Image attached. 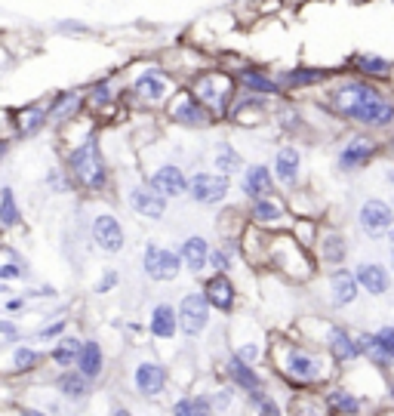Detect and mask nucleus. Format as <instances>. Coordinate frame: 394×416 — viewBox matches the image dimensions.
Instances as JSON below:
<instances>
[{
	"mask_svg": "<svg viewBox=\"0 0 394 416\" xmlns=\"http://www.w3.org/2000/svg\"><path fill=\"white\" fill-rule=\"evenodd\" d=\"M333 102L345 118H354L357 124H363V127L394 124V105L379 90H372L370 83H361V81L345 83V87L336 90Z\"/></svg>",
	"mask_w": 394,
	"mask_h": 416,
	"instance_id": "1",
	"label": "nucleus"
},
{
	"mask_svg": "<svg viewBox=\"0 0 394 416\" xmlns=\"http://www.w3.org/2000/svg\"><path fill=\"white\" fill-rule=\"evenodd\" d=\"M277 370L290 379L293 385H318L329 376V361L318 351H308L299 342H277L274 349Z\"/></svg>",
	"mask_w": 394,
	"mask_h": 416,
	"instance_id": "2",
	"label": "nucleus"
},
{
	"mask_svg": "<svg viewBox=\"0 0 394 416\" xmlns=\"http://www.w3.org/2000/svg\"><path fill=\"white\" fill-rule=\"evenodd\" d=\"M71 176L90 191L105 189V179H108V170H105V157L102 148H99V139L90 136L81 145L71 152Z\"/></svg>",
	"mask_w": 394,
	"mask_h": 416,
	"instance_id": "3",
	"label": "nucleus"
},
{
	"mask_svg": "<svg viewBox=\"0 0 394 416\" xmlns=\"http://www.w3.org/2000/svg\"><path fill=\"white\" fill-rule=\"evenodd\" d=\"M231 96H234V81L228 74H222V71L200 74L195 81V99L210 114H228Z\"/></svg>",
	"mask_w": 394,
	"mask_h": 416,
	"instance_id": "4",
	"label": "nucleus"
},
{
	"mask_svg": "<svg viewBox=\"0 0 394 416\" xmlns=\"http://www.w3.org/2000/svg\"><path fill=\"white\" fill-rule=\"evenodd\" d=\"M210 299L206 293H188V296L179 303V327L188 339H197L206 327H210Z\"/></svg>",
	"mask_w": 394,
	"mask_h": 416,
	"instance_id": "5",
	"label": "nucleus"
},
{
	"mask_svg": "<svg viewBox=\"0 0 394 416\" xmlns=\"http://www.w3.org/2000/svg\"><path fill=\"white\" fill-rule=\"evenodd\" d=\"M142 265H145V275L151 281H176L179 269H182V253H173V250L161 247V243H148L145 253H142Z\"/></svg>",
	"mask_w": 394,
	"mask_h": 416,
	"instance_id": "6",
	"label": "nucleus"
},
{
	"mask_svg": "<svg viewBox=\"0 0 394 416\" xmlns=\"http://www.w3.org/2000/svg\"><path fill=\"white\" fill-rule=\"evenodd\" d=\"M167 383H170V373L161 361L142 358V361L133 367V385H136V392H139L142 398H157V394H163Z\"/></svg>",
	"mask_w": 394,
	"mask_h": 416,
	"instance_id": "7",
	"label": "nucleus"
},
{
	"mask_svg": "<svg viewBox=\"0 0 394 416\" xmlns=\"http://www.w3.org/2000/svg\"><path fill=\"white\" fill-rule=\"evenodd\" d=\"M228 189H231V182H228L225 173H197L191 176L188 195L195 204H222Z\"/></svg>",
	"mask_w": 394,
	"mask_h": 416,
	"instance_id": "8",
	"label": "nucleus"
},
{
	"mask_svg": "<svg viewBox=\"0 0 394 416\" xmlns=\"http://www.w3.org/2000/svg\"><path fill=\"white\" fill-rule=\"evenodd\" d=\"M357 222H361V228L370 234V238H376V234L382 232H391L394 228V210L385 200H363L361 204V213H357Z\"/></svg>",
	"mask_w": 394,
	"mask_h": 416,
	"instance_id": "9",
	"label": "nucleus"
},
{
	"mask_svg": "<svg viewBox=\"0 0 394 416\" xmlns=\"http://www.w3.org/2000/svg\"><path fill=\"white\" fill-rule=\"evenodd\" d=\"M92 241H96V247L102 250V253H120L124 250V228H120V222L111 216V213H99L96 219H92Z\"/></svg>",
	"mask_w": 394,
	"mask_h": 416,
	"instance_id": "10",
	"label": "nucleus"
},
{
	"mask_svg": "<svg viewBox=\"0 0 394 416\" xmlns=\"http://www.w3.org/2000/svg\"><path fill=\"white\" fill-rule=\"evenodd\" d=\"M148 185L163 198H182L185 191L191 189V179H185V173L176 167V163H163V167H157L151 173Z\"/></svg>",
	"mask_w": 394,
	"mask_h": 416,
	"instance_id": "11",
	"label": "nucleus"
},
{
	"mask_svg": "<svg viewBox=\"0 0 394 416\" xmlns=\"http://www.w3.org/2000/svg\"><path fill=\"white\" fill-rule=\"evenodd\" d=\"M53 389L59 392L65 401H71V404H81V401H87V398H90V392H92V379H87L77 367H71V370H62L59 376H56Z\"/></svg>",
	"mask_w": 394,
	"mask_h": 416,
	"instance_id": "12",
	"label": "nucleus"
},
{
	"mask_svg": "<svg viewBox=\"0 0 394 416\" xmlns=\"http://www.w3.org/2000/svg\"><path fill=\"white\" fill-rule=\"evenodd\" d=\"M327 349L333 355L336 364H351L361 358V346H357V336H351L345 327H329L327 330Z\"/></svg>",
	"mask_w": 394,
	"mask_h": 416,
	"instance_id": "13",
	"label": "nucleus"
},
{
	"mask_svg": "<svg viewBox=\"0 0 394 416\" xmlns=\"http://www.w3.org/2000/svg\"><path fill=\"white\" fill-rule=\"evenodd\" d=\"M225 373H228V379H231V385H238V389H240L243 394H249V392L262 389V376L256 373L253 364L243 361L238 351H234V355H228V361H225Z\"/></svg>",
	"mask_w": 394,
	"mask_h": 416,
	"instance_id": "14",
	"label": "nucleus"
},
{
	"mask_svg": "<svg viewBox=\"0 0 394 416\" xmlns=\"http://www.w3.org/2000/svg\"><path fill=\"white\" fill-rule=\"evenodd\" d=\"M179 330H182L179 327V308H173L170 303H157L148 314V333L154 339H173Z\"/></svg>",
	"mask_w": 394,
	"mask_h": 416,
	"instance_id": "15",
	"label": "nucleus"
},
{
	"mask_svg": "<svg viewBox=\"0 0 394 416\" xmlns=\"http://www.w3.org/2000/svg\"><path fill=\"white\" fill-rule=\"evenodd\" d=\"M170 118L179 120V124H185V127H206L210 124V111H206L195 96H188V93H182V96L170 105Z\"/></svg>",
	"mask_w": 394,
	"mask_h": 416,
	"instance_id": "16",
	"label": "nucleus"
},
{
	"mask_svg": "<svg viewBox=\"0 0 394 416\" xmlns=\"http://www.w3.org/2000/svg\"><path fill=\"white\" fill-rule=\"evenodd\" d=\"M130 204H133V210L145 219H161L163 213H167V198L157 195L151 185H136L130 191Z\"/></svg>",
	"mask_w": 394,
	"mask_h": 416,
	"instance_id": "17",
	"label": "nucleus"
},
{
	"mask_svg": "<svg viewBox=\"0 0 394 416\" xmlns=\"http://www.w3.org/2000/svg\"><path fill=\"white\" fill-rule=\"evenodd\" d=\"M329 293H333V305L336 308H345L357 299V293H361V284H357V275L348 269H336L333 275H329Z\"/></svg>",
	"mask_w": 394,
	"mask_h": 416,
	"instance_id": "18",
	"label": "nucleus"
},
{
	"mask_svg": "<svg viewBox=\"0 0 394 416\" xmlns=\"http://www.w3.org/2000/svg\"><path fill=\"white\" fill-rule=\"evenodd\" d=\"M243 195L249 200H265L274 195V176H271L268 167H262V163H256V167L247 170V176H243Z\"/></svg>",
	"mask_w": 394,
	"mask_h": 416,
	"instance_id": "19",
	"label": "nucleus"
},
{
	"mask_svg": "<svg viewBox=\"0 0 394 416\" xmlns=\"http://www.w3.org/2000/svg\"><path fill=\"white\" fill-rule=\"evenodd\" d=\"M179 253H182V262H185V269H188L191 275H200V271L210 269L213 250H210V243H206V238H200V234H191V238L182 243Z\"/></svg>",
	"mask_w": 394,
	"mask_h": 416,
	"instance_id": "20",
	"label": "nucleus"
},
{
	"mask_svg": "<svg viewBox=\"0 0 394 416\" xmlns=\"http://www.w3.org/2000/svg\"><path fill=\"white\" fill-rule=\"evenodd\" d=\"M354 275H357V284H361V290L370 293V296H382V293H388V287H391L388 269H382V265H376V262L357 265Z\"/></svg>",
	"mask_w": 394,
	"mask_h": 416,
	"instance_id": "21",
	"label": "nucleus"
},
{
	"mask_svg": "<svg viewBox=\"0 0 394 416\" xmlns=\"http://www.w3.org/2000/svg\"><path fill=\"white\" fill-rule=\"evenodd\" d=\"M372 154H376V142L367 139V136H354L339 152V161L336 163H339V170H357V167H363Z\"/></svg>",
	"mask_w": 394,
	"mask_h": 416,
	"instance_id": "22",
	"label": "nucleus"
},
{
	"mask_svg": "<svg viewBox=\"0 0 394 416\" xmlns=\"http://www.w3.org/2000/svg\"><path fill=\"white\" fill-rule=\"evenodd\" d=\"M204 293H206V299H210V305L219 308V312H225V314L231 312L234 299H238L234 284H231V278H228V275H213L210 281L204 284Z\"/></svg>",
	"mask_w": 394,
	"mask_h": 416,
	"instance_id": "23",
	"label": "nucleus"
},
{
	"mask_svg": "<svg viewBox=\"0 0 394 416\" xmlns=\"http://www.w3.org/2000/svg\"><path fill=\"white\" fill-rule=\"evenodd\" d=\"M133 90H136V96H142L145 102H161V99L167 96V77H163L161 68H148L136 77Z\"/></svg>",
	"mask_w": 394,
	"mask_h": 416,
	"instance_id": "24",
	"label": "nucleus"
},
{
	"mask_svg": "<svg viewBox=\"0 0 394 416\" xmlns=\"http://www.w3.org/2000/svg\"><path fill=\"white\" fill-rule=\"evenodd\" d=\"M77 370L87 379H99L105 373V351L99 339H83V351L77 358Z\"/></svg>",
	"mask_w": 394,
	"mask_h": 416,
	"instance_id": "25",
	"label": "nucleus"
},
{
	"mask_svg": "<svg viewBox=\"0 0 394 416\" xmlns=\"http://www.w3.org/2000/svg\"><path fill=\"white\" fill-rule=\"evenodd\" d=\"M324 401L333 416H361L363 410V398H357L351 389H329Z\"/></svg>",
	"mask_w": 394,
	"mask_h": 416,
	"instance_id": "26",
	"label": "nucleus"
},
{
	"mask_svg": "<svg viewBox=\"0 0 394 416\" xmlns=\"http://www.w3.org/2000/svg\"><path fill=\"white\" fill-rule=\"evenodd\" d=\"M299 167H302V157L293 145H284L281 152L274 154V179L284 185H296L299 179Z\"/></svg>",
	"mask_w": 394,
	"mask_h": 416,
	"instance_id": "27",
	"label": "nucleus"
},
{
	"mask_svg": "<svg viewBox=\"0 0 394 416\" xmlns=\"http://www.w3.org/2000/svg\"><path fill=\"white\" fill-rule=\"evenodd\" d=\"M83 351V339H77V336H62V339H56L53 351H49V358H53V364H59V367H77V358H81Z\"/></svg>",
	"mask_w": 394,
	"mask_h": 416,
	"instance_id": "28",
	"label": "nucleus"
},
{
	"mask_svg": "<svg viewBox=\"0 0 394 416\" xmlns=\"http://www.w3.org/2000/svg\"><path fill=\"white\" fill-rule=\"evenodd\" d=\"M173 416H216L210 394H182L173 404Z\"/></svg>",
	"mask_w": 394,
	"mask_h": 416,
	"instance_id": "29",
	"label": "nucleus"
},
{
	"mask_svg": "<svg viewBox=\"0 0 394 416\" xmlns=\"http://www.w3.org/2000/svg\"><path fill=\"white\" fill-rule=\"evenodd\" d=\"M357 346H361V358H367L376 370H388L394 364L391 358L385 355V349H382V342H379L376 333H357Z\"/></svg>",
	"mask_w": 394,
	"mask_h": 416,
	"instance_id": "30",
	"label": "nucleus"
},
{
	"mask_svg": "<svg viewBox=\"0 0 394 416\" xmlns=\"http://www.w3.org/2000/svg\"><path fill=\"white\" fill-rule=\"evenodd\" d=\"M249 216H253L256 225H277V222H284V207L274 198H265V200H256Z\"/></svg>",
	"mask_w": 394,
	"mask_h": 416,
	"instance_id": "31",
	"label": "nucleus"
},
{
	"mask_svg": "<svg viewBox=\"0 0 394 416\" xmlns=\"http://www.w3.org/2000/svg\"><path fill=\"white\" fill-rule=\"evenodd\" d=\"M40 364V351L31 346H16L10 351V373H31Z\"/></svg>",
	"mask_w": 394,
	"mask_h": 416,
	"instance_id": "32",
	"label": "nucleus"
},
{
	"mask_svg": "<svg viewBox=\"0 0 394 416\" xmlns=\"http://www.w3.org/2000/svg\"><path fill=\"white\" fill-rule=\"evenodd\" d=\"M47 109L44 105H31V109H22L19 111V133L22 136H31V133H38L40 127L47 124Z\"/></svg>",
	"mask_w": 394,
	"mask_h": 416,
	"instance_id": "33",
	"label": "nucleus"
},
{
	"mask_svg": "<svg viewBox=\"0 0 394 416\" xmlns=\"http://www.w3.org/2000/svg\"><path fill=\"white\" fill-rule=\"evenodd\" d=\"M324 413H329V407L318 394H296L293 398V416H324Z\"/></svg>",
	"mask_w": 394,
	"mask_h": 416,
	"instance_id": "34",
	"label": "nucleus"
},
{
	"mask_svg": "<svg viewBox=\"0 0 394 416\" xmlns=\"http://www.w3.org/2000/svg\"><path fill=\"white\" fill-rule=\"evenodd\" d=\"M345 253H348L345 241H342L336 232H329V234H324V238H320V259H327V262H342V259H345Z\"/></svg>",
	"mask_w": 394,
	"mask_h": 416,
	"instance_id": "35",
	"label": "nucleus"
},
{
	"mask_svg": "<svg viewBox=\"0 0 394 416\" xmlns=\"http://www.w3.org/2000/svg\"><path fill=\"white\" fill-rule=\"evenodd\" d=\"M81 102H83V96L81 93H65V96H59L53 102V109H49V114H53L56 120H65V118H71V114H74L77 109H81Z\"/></svg>",
	"mask_w": 394,
	"mask_h": 416,
	"instance_id": "36",
	"label": "nucleus"
},
{
	"mask_svg": "<svg viewBox=\"0 0 394 416\" xmlns=\"http://www.w3.org/2000/svg\"><path fill=\"white\" fill-rule=\"evenodd\" d=\"M0 222H3V228H13L19 222V207H16V195H13V189L6 185L3 191H0Z\"/></svg>",
	"mask_w": 394,
	"mask_h": 416,
	"instance_id": "37",
	"label": "nucleus"
},
{
	"mask_svg": "<svg viewBox=\"0 0 394 416\" xmlns=\"http://www.w3.org/2000/svg\"><path fill=\"white\" fill-rule=\"evenodd\" d=\"M318 81H324V71H314V68H299L284 74L286 87H308V83H318Z\"/></svg>",
	"mask_w": 394,
	"mask_h": 416,
	"instance_id": "38",
	"label": "nucleus"
},
{
	"mask_svg": "<svg viewBox=\"0 0 394 416\" xmlns=\"http://www.w3.org/2000/svg\"><path fill=\"white\" fill-rule=\"evenodd\" d=\"M216 170H222L225 176L238 173V170H240V154L234 152L231 145H219V152H216Z\"/></svg>",
	"mask_w": 394,
	"mask_h": 416,
	"instance_id": "39",
	"label": "nucleus"
},
{
	"mask_svg": "<svg viewBox=\"0 0 394 416\" xmlns=\"http://www.w3.org/2000/svg\"><path fill=\"white\" fill-rule=\"evenodd\" d=\"M357 68L367 71V74H376V77H385L391 71V65L385 59H379V56H357Z\"/></svg>",
	"mask_w": 394,
	"mask_h": 416,
	"instance_id": "40",
	"label": "nucleus"
},
{
	"mask_svg": "<svg viewBox=\"0 0 394 416\" xmlns=\"http://www.w3.org/2000/svg\"><path fill=\"white\" fill-rule=\"evenodd\" d=\"M231 262H234V250H231V247H219V250H213V256H210V269H216V275H228Z\"/></svg>",
	"mask_w": 394,
	"mask_h": 416,
	"instance_id": "41",
	"label": "nucleus"
},
{
	"mask_svg": "<svg viewBox=\"0 0 394 416\" xmlns=\"http://www.w3.org/2000/svg\"><path fill=\"white\" fill-rule=\"evenodd\" d=\"M240 81L247 83V87L259 90V93H277V83H274V81H268V77H262V74H256V71H243Z\"/></svg>",
	"mask_w": 394,
	"mask_h": 416,
	"instance_id": "42",
	"label": "nucleus"
},
{
	"mask_svg": "<svg viewBox=\"0 0 394 416\" xmlns=\"http://www.w3.org/2000/svg\"><path fill=\"white\" fill-rule=\"evenodd\" d=\"M234 389H238V385H225V389H216V392L210 394V398H213V407H216V413H225L228 407H231Z\"/></svg>",
	"mask_w": 394,
	"mask_h": 416,
	"instance_id": "43",
	"label": "nucleus"
},
{
	"mask_svg": "<svg viewBox=\"0 0 394 416\" xmlns=\"http://www.w3.org/2000/svg\"><path fill=\"white\" fill-rule=\"evenodd\" d=\"M62 330H65V318H59L56 324H47L38 330V339H62Z\"/></svg>",
	"mask_w": 394,
	"mask_h": 416,
	"instance_id": "44",
	"label": "nucleus"
},
{
	"mask_svg": "<svg viewBox=\"0 0 394 416\" xmlns=\"http://www.w3.org/2000/svg\"><path fill=\"white\" fill-rule=\"evenodd\" d=\"M90 102L92 105H108L111 102V87L108 83H96V87H92V96H90Z\"/></svg>",
	"mask_w": 394,
	"mask_h": 416,
	"instance_id": "45",
	"label": "nucleus"
},
{
	"mask_svg": "<svg viewBox=\"0 0 394 416\" xmlns=\"http://www.w3.org/2000/svg\"><path fill=\"white\" fill-rule=\"evenodd\" d=\"M376 336H379V342H382V349H385V355L394 361V327H382V330H376Z\"/></svg>",
	"mask_w": 394,
	"mask_h": 416,
	"instance_id": "46",
	"label": "nucleus"
},
{
	"mask_svg": "<svg viewBox=\"0 0 394 416\" xmlns=\"http://www.w3.org/2000/svg\"><path fill=\"white\" fill-rule=\"evenodd\" d=\"M0 336H3L6 346H16V339H19V327L13 324L10 318H3V321H0Z\"/></svg>",
	"mask_w": 394,
	"mask_h": 416,
	"instance_id": "47",
	"label": "nucleus"
},
{
	"mask_svg": "<svg viewBox=\"0 0 394 416\" xmlns=\"http://www.w3.org/2000/svg\"><path fill=\"white\" fill-rule=\"evenodd\" d=\"M114 287H117V271L108 269V271L102 275V281H96V293H111Z\"/></svg>",
	"mask_w": 394,
	"mask_h": 416,
	"instance_id": "48",
	"label": "nucleus"
},
{
	"mask_svg": "<svg viewBox=\"0 0 394 416\" xmlns=\"http://www.w3.org/2000/svg\"><path fill=\"white\" fill-rule=\"evenodd\" d=\"M259 416H284V410H281V404H277V401L268 394V398L259 404Z\"/></svg>",
	"mask_w": 394,
	"mask_h": 416,
	"instance_id": "49",
	"label": "nucleus"
},
{
	"mask_svg": "<svg viewBox=\"0 0 394 416\" xmlns=\"http://www.w3.org/2000/svg\"><path fill=\"white\" fill-rule=\"evenodd\" d=\"M238 355L243 358V361L256 364V361H259V346H256V342H243V346L238 349Z\"/></svg>",
	"mask_w": 394,
	"mask_h": 416,
	"instance_id": "50",
	"label": "nucleus"
},
{
	"mask_svg": "<svg viewBox=\"0 0 394 416\" xmlns=\"http://www.w3.org/2000/svg\"><path fill=\"white\" fill-rule=\"evenodd\" d=\"M0 278L3 281H16V278H25V271L19 269V265H13V262H6L3 269H0Z\"/></svg>",
	"mask_w": 394,
	"mask_h": 416,
	"instance_id": "51",
	"label": "nucleus"
},
{
	"mask_svg": "<svg viewBox=\"0 0 394 416\" xmlns=\"http://www.w3.org/2000/svg\"><path fill=\"white\" fill-rule=\"evenodd\" d=\"M19 416H49L47 410H38V407H22L19 410Z\"/></svg>",
	"mask_w": 394,
	"mask_h": 416,
	"instance_id": "52",
	"label": "nucleus"
},
{
	"mask_svg": "<svg viewBox=\"0 0 394 416\" xmlns=\"http://www.w3.org/2000/svg\"><path fill=\"white\" fill-rule=\"evenodd\" d=\"M25 305V296H19V299H10V303H6V312H19V308Z\"/></svg>",
	"mask_w": 394,
	"mask_h": 416,
	"instance_id": "53",
	"label": "nucleus"
},
{
	"mask_svg": "<svg viewBox=\"0 0 394 416\" xmlns=\"http://www.w3.org/2000/svg\"><path fill=\"white\" fill-rule=\"evenodd\" d=\"M111 416H133L130 410H124V407H117V410H111Z\"/></svg>",
	"mask_w": 394,
	"mask_h": 416,
	"instance_id": "54",
	"label": "nucleus"
},
{
	"mask_svg": "<svg viewBox=\"0 0 394 416\" xmlns=\"http://www.w3.org/2000/svg\"><path fill=\"white\" fill-rule=\"evenodd\" d=\"M388 398H391V404H394V383L388 385Z\"/></svg>",
	"mask_w": 394,
	"mask_h": 416,
	"instance_id": "55",
	"label": "nucleus"
},
{
	"mask_svg": "<svg viewBox=\"0 0 394 416\" xmlns=\"http://www.w3.org/2000/svg\"><path fill=\"white\" fill-rule=\"evenodd\" d=\"M391 262H394V228H391Z\"/></svg>",
	"mask_w": 394,
	"mask_h": 416,
	"instance_id": "56",
	"label": "nucleus"
}]
</instances>
